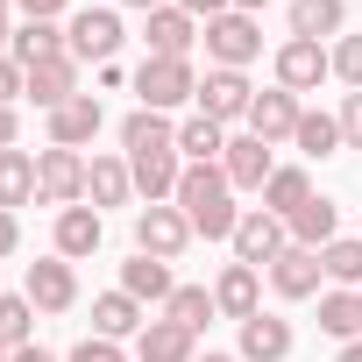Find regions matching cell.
I'll use <instances>...</instances> for the list:
<instances>
[{"instance_id": "6da1fadb", "label": "cell", "mask_w": 362, "mask_h": 362, "mask_svg": "<svg viewBox=\"0 0 362 362\" xmlns=\"http://www.w3.org/2000/svg\"><path fill=\"white\" fill-rule=\"evenodd\" d=\"M170 206L192 221V235H206V242H235L242 206H235V185H228L221 163H185V177H177V199H170Z\"/></svg>"}, {"instance_id": "7a4b0ae2", "label": "cell", "mask_w": 362, "mask_h": 362, "mask_svg": "<svg viewBox=\"0 0 362 362\" xmlns=\"http://www.w3.org/2000/svg\"><path fill=\"white\" fill-rule=\"evenodd\" d=\"M135 100H142L149 114H170V107L199 100V71H192V57H142V71H135Z\"/></svg>"}, {"instance_id": "3957f363", "label": "cell", "mask_w": 362, "mask_h": 362, "mask_svg": "<svg viewBox=\"0 0 362 362\" xmlns=\"http://www.w3.org/2000/svg\"><path fill=\"white\" fill-rule=\"evenodd\" d=\"M199 36H206V57H214L221 71H242V64H256V57H263V29H256V15H242V8L214 15Z\"/></svg>"}, {"instance_id": "277c9868", "label": "cell", "mask_w": 362, "mask_h": 362, "mask_svg": "<svg viewBox=\"0 0 362 362\" xmlns=\"http://www.w3.org/2000/svg\"><path fill=\"white\" fill-rule=\"evenodd\" d=\"M36 199L57 206V214L64 206H86V156L78 149H57V142L36 149Z\"/></svg>"}, {"instance_id": "5b68a950", "label": "cell", "mask_w": 362, "mask_h": 362, "mask_svg": "<svg viewBox=\"0 0 362 362\" xmlns=\"http://www.w3.org/2000/svg\"><path fill=\"white\" fill-rule=\"evenodd\" d=\"M64 36H71V57L78 64H114V50H121V15L114 8H78L71 22H64Z\"/></svg>"}, {"instance_id": "8992f818", "label": "cell", "mask_w": 362, "mask_h": 362, "mask_svg": "<svg viewBox=\"0 0 362 362\" xmlns=\"http://www.w3.org/2000/svg\"><path fill=\"white\" fill-rule=\"evenodd\" d=\"M284 249H291V228H284L277 214L249 206V214L235 221V263H249V270H270V263H277Z\"/></svg>"}, {"instance_id": "52a82bcc", "label": "cell", "mask_w": 362, "mask_h": 362, "mask_svg": "<svg viewBox=\"0 0 362 362\" xmlns=\"http://www.w3.org/2000/svg\"><path fill=\"white\" fill-rule=\"evenodd\" d=\"M185 242H192V221L177 214L170 199L135 214V249H142V256H163V263H177V256H185Z\"/></svg>"}, {"instance_id": "ba28073f", "label": "cell", "mask_w": 362, "mask_h": 362, "mask_svg": "<svg viewBox=\"0 0 362 362\" xmlns=\"http://www.w3.org/2000/svg\"><path fill=\"white\" fill-rule=\"evenodd\" d=\"M327 71H334V50L327 43H305V36H284L277 43V86L284 93H313Z\"/></svg>"}, {"instance_id": "9c48e42d", "label": "cell", "mask_w": 362, "mask_h": 362, "mask_svg": "<svg viewBox=\"0 0 362 362\" xmlns=\"http://www.w3.org/2000/svg\"><path fill=\"white\" fill-rule=\"evenodd\" d=\"M249 107H256V86H249L242 71H221V64H214V71L199 78V114H206V121L228 128V121H249Z\"/></svg>"}, {"instance_id": "30bf717a", "label": "cell", "mask_w": 362, "mask_h": 362, "mask_svg": "<svg viewBox=\"0 0 362 362\" xmlns=\"http://www.w3.org/2000/svg\"><path fill=\"white\" fill-rule=\"evenodd\" d=\"M36 313H71L78 305V270L64 263V256H43V263H29V291H22Z\"/></svg>"}, {"instance_id": "8fae6325", "label": "cell", "mask_w": 362, "mask_h": 362, "mask_svg": "<svg viewBox=\"0 0 362 362\" xmlns=\"http://www.w3.org/2000/svg\"><path fill=\"white\" fill-rule=\"evenodd\" d=\"M221 170H228V185H235V192H263V185H270V170H277V156H270L263 135H228Z\"/></svg>"}, {"instance_id": "7c38bea8", "label": "cell", "mask_w": 362, "mask_h": 362, "mask_svg": "<svg viewBox=\"0 0 362 362\" xmlns=\"http://www.w3.org/2000/svg\"><path fill=\"white\" fill-rule=\"evenodd\" d=\"M298 114H305V107H298V93L270 86V93H256V107H249V135H263V142L277 149V142H291V135H298Z\"/></svg>"}, {"instance_id": "4fadbf2b", "label": "cell", "mask_w": 362, "mask_h": 362, "mask_svg": "<svg viewBox=\"0 0 362 362\" xmlns=\"http://www.w3.org/2000/svg\"><path fill=\"white\" fill-rule=\"evenodd\" d=\"M320 277H327V270H320V249H298V242L270 263V291H277V298H291V305H298V298H313V291H320Z\"/></svg>"}, {"instance_id": "5bb4252c", "label": "cell", "mask_w": 362, "mask_h": 362, "mask_svg": "<svg viewBox=\"0 0 362 362\" xmlns=\"http://www.w3.org/2000/svg\"><path fill=\"white\" fill-rule=\"evenodd\" d=\"M128 170H135V192H142L149 206L177 199V177H185V163H177V149H142V156H128Z\"/></svg>"}, {"instance_id": "9a60e30c", "label": "cell", "mask_w": 362, "mask_h": 362, "mask_svg": "<svg viewBox=\"0 0 362 362\" xmlns=\"http://www.w3.org/2000/svg\"><path fill=\"white\" fill-rule=\"evenodd\" d=\"M149 29H142V43H149V57H192V43H199V22L185 15V8H156V15H142Z\"/></svg>"}, {"instance_id": "2e32d148", "label": "cell", "mask_w": 362, "mask_h": 362, "mask_svg": "<svg viewBox=\"0 0 362 362\" xmlns=\"http://www.w3.org/2000/svg\"><path fill=\"white\" fill-rule=\"evenodd\" d=\"M135 362H199V334H185L177 320H149L135 334Z\"/></svg>"}, {"instance_id": "e0dca14e", "label": "cell", "mask_w": 362, "mask_h": 362, "mask_svg": "<svg viewBox=\"0 0 362 362\" xmlns=\"http://www.w3.org/2000/svg\"><path fill=\"white\" fill-rule=\"evenodd\" d=\"M214 305H221L228 320H256V313H263V277H256L249 263H228V270L214 277Z\"/></svg>"}, {"instance_id": "ac0fdd59", "label": "cell", "mask_w": 362, "mask_h": 362, "mask_svg": "<svg viewBox=\"0 0 362 362\" xmlns=\"http://www.w3.org/2000/svg\"><path fill=\"white\" fill-rule=\"evenodd\" d=\"M29 100L50 114V107H64V100H78V57H43V64H29Z\"/></svg>"}, {"instance_id": "d6986e66", "label": "cell", "mask_w": 362, "mask_h": 362, "mask_svg": "<svg viewBox=\"0 0 362 362\" xmlns=\"http://www.w3.org/2000/svg\"><path fill=\"white\" fill-rule=\"evenodd\" d=\"M100 121H107V114H100V100H93V93H78V100L50 107V142H57V149H78V142H93V135H100Z\"/></svg>"}, {"instance_id": "ffe728a7", "label": "cell", "mask_w": 362, "mask_h": 362, "mask_svg": "<svg viewBox=\"0 0 362 362\" xmlns=\"http://www.w3.org/2000/svg\"><path fill=\"white\" fill-rule=\"evenodd\" d=\"M121 291H128L135 305H163L177 284H170V263H163V256H142V249H135V256L121 263Z\"/></svg>"}, {"instance_id": "44dd1931", "label": "cell", "mask_w": 362, "mask_h": 362, "mask_svg": "<svg viewBox=\"0 0 362 362\" xmlns=\"http://www.w3.org/2000/svg\"><path fill=\"white\" fill-rule=\"evenodd\" d=\"M8 57L29 71V64H43V57H71V36H64L57 22H22V29L8 36Z\"/></svg>"}, {"instance_id": "7402d4cb", "label": "cell", "mask_w": 362, "mask_h": 362, "mask_svg": "<svg viewBox=\"0 0 362 362\" xmlns=\"http://www.w3.org/2000/svg\"><path fill=\"white\" fill-rule=\"evenodd\" d=\"M284 355H291V320H277V313L242 320V362H284Z\"/></svg>"}, {"instance_id": "603a6c76", "label": "cell", "mask_w": 362, "mask_h": 362, "mask_svg": "<svg viewBox=\"0 0 362 362\" xmlns=\"http://www.w3.org/2000/svg\"><path fill=\"white\" fill-rule=\"evenodd\" d=\"M128 192H135L128 156H93V163H86V199H93V206H128Z\"/></svg>"}, {"instance_id": "cb8c5ba5", "label": "cell", "mask_w": 362, "mask_h": 362, "mask_svg": "<svg viewBox=\"0 0 362 362\" xmlns=\"http://www.w3.org/2000/svg\"><path fill=\"white\" fill-rule=\"evenodd\" d=\"M100 235H107V228H100V206H64V214H57V256H64V263L93 256Z\"/></svg>"}, {"instance_id": "d4e9b609", "label": "cell", "mask_w": 362, "mask_h": 362, "mask_svg": "<svg viewBox=\"0 0 362 362\" xmlns=\"http://www.w3.org/2000/svg\"><path fill=\"white\" fill-rule=\"evenodd\" d=\"M348 29V0H291V36L305 43H327Z\"/></svg>"}, {"instance_id": "484cf974", "label": "cell", "mask_w": 362, "mask_h": 362, "mask_svg": "<svg viewBox=\"0 0 362 362\" xmlns=\"http://www.w3.org/2000/svg\"><path fill=\"white\" fill-rule=\"evenodd\" d=\"M305 199H313V177H305V163H277V170H270V185H263V214L291 221Z\"/></svg>"}, {"instance_id": "4316f807", "label": "cell", "mask_w": 362, "mask_h": 362, "mask_svg": "<svg viewBox=\"0 0 362 362\" xmlns=\"http://www.w3.org/2000/svg\"><path fill=\"white\" fill-rule=\"evenodd\" d=\"M284 228H291V242H298V249H327V242H334V228H341V214H334V199H320V192H313Z\"/></svg>"}, {"instance_id": "83f0119b", "label": "cell", "mask_w": 362, "mask_h": 362, "mask_svg": "<svg viewBox=\"0 0 362 362\" xmlns=\"http://www.w3.org/2000/svg\"><path fill=\"white\" fill-rule=\"evenodd\" d=\"M93 334H100V341H128V334H142V305H135L128 291L93 298Z\"/></svg>"}, {"instance_id": "f1b7e54d", "label": "cell", "mask_w": 362, "mask_h": 362, "mask_svg": "<svg viewBox=\"0 0 362 362\" xmlns=\"http://www.w3.org/2000/svg\"><path fill=\"white\" fill-rule=\"evenodd\" d=\"M177 156H185V163H221L228 156V128L206 121V114H192L185 128H177Z\"/></svg>"}, {"instance_id": "f546056e", "label": "cell", "mask_w": 362, "mask_h": 362, "mask_svg": "<svg viewBox=\"0 0 362 362\" xmlns=\"http://www.w3.org/2000/svg\"><path fill=\"white\" fill-rule=\"evenodd\" d=\"M36 199V156L29 149H0V206H29Z\"/></svg>"}, {"instance_id": "4dcf8cb0", "label": "cell", "mask_w": 362, "mask_h": 362, "mask_svg": "<svg viewBox=\"0 0 362 362\" xmlns=\"http://www.w3.org/2000/svg\"><path fill=\"white\" fill-rule=\"evenodd\" d=\"M121 149H128V156H142V149H177V128H170L163 114L135 107V114L121 121Z\"/></svg>"}, {"instance_id": "1f68e13d", "label": "cell", "mask_w": 362, "mask_h": 362, "mask_svg": "<svg viewBox=\"0 0 362 362\" xmlns=\"http://www.w3.org/2000/svg\"><path fill=\"white\" fill-rule=\"evenodd\" d=\"M221 305H214V291L206 284H177L170 298H163V320H177L185 334H206V320H214Z\"/></svg>"}, {"instance_id": "d6a6232c", "label": "cell", "mask_w": 362, "mask_h": 362, "mask_svg": "<svg viewBox=\"0 0 362 362\" xmlns=\"http://www.w3.org/2000/svg\"><path fill=\"white\" fill-rule=\"evenodd\" d=\"M320 327H327L334 341H362V298H355V291H327V298H320Z\"/></svg>"}, {"instance_id": "836d02e7", "label": "cell", "mask_w": 362, "mask_h": 362, "mask_svg": "<svg viewBox=\"0 0 362 362\" xmlns=\"http://www.w3.org/2000/svg\"><path fill=\"white\" fill-rule=\"evenodd\" d=\"M320 270H327L341 291H362V235H355V242H341V235H334V242L320 249Z\"/></svg>"}, {"instance_id": "e575fe53", "label": "cell", "mask_w": 362, "mask_h": 362, "mask_svg": "<svg viewBox=\"0 0 362 362\" xmlns=\"http://www.w3.org/2000/svg\"><path fill=\"white\" fill-rule=\"evenodd\" d=\"M305 156H334L341 149V121L334 114H298V135H291Z\"/></svg>"}, {"instance_id": "d590c367", "label": "cell", "mask_w": 362, "mask_h": 362, "mask_svg": "<svg viewBox=\"0 0 362 362\" xmlns=\"http://www.w3.org/2000/svg\"><path fill=\"white\" fill-rule=\"evenodd\" d=\"M29 327H36V305H29V298H0V341H8V348H29Z\"/></svg>"}, {"instance_id": "8d00e7d4", "label": "cell", "mask_w": 362, "mask_h": 362, "mask_svg": "<svg viewBox=\"0 0 362 362\" xmlns=\"http://www.w3.org/2000/svg\"><path fill=\"white\" fill-rule=\"evenodd\" d=\"M334 78H348V86L362 93V36H341V43H334Z\"/></svg>"}, {"instance_id": "74e56055", "label": "cell", "mask_w": 362, "mask_h": 362, "mask_svg": "<svg viewBox=\"0 0 362 362\" xmlns=\"http://www.w3.org/2000/svg\"><path fill=\"white\" fill-rule=\"evenodd\" d=\"M334 121H341V142H348V149H362V93H348Z\"/></svg>"}, {"instance_id": "f35d334b", "label": "cell", "mask_w": 362, "mask_h": 362, "mask_svg": "<svg viewBox=\"0 0 362 362\" xmlns=\"http://www.w3.org/2000/svg\"><path fill=\"white\" fill-rule=\"evenodd\" d=\"M22 93H29V71H22L15 57H0V107H15Z\"/></svg>"}, {"instance_id": "ab89813d", "label": "cell", "mask_w": 362, "mask_h": 362, "mask_svg": "<svg viewBox=\"0 0 362 362\" xmlns=\"http://www.w3.org/2000/svg\"><path fill=\"white\" fill-rule=\"evenodd\" d=\"M71 362H128V355H121L114 341H100V334H86V341L71 348Z\"/></svg>"}, {"instance_id": "60d3db41", "label": "cell", "mask_w": 362, "mask_h": 362, "mask_svg": "<svg viewBox=\"0 0 362 362\" xmlns=\"http://www.w3.org/2000/svg\"><path fill=\"white\" fill-rule=\"evenodd\" d=\"M15 8H22V22H57L71 0H15Z\"/></svg>"}, {"instance_id": "b9f144b4", "label": "cell", "mask_w": 362, "mask_h": 362, "mask_svg": "<svg viewBox=\"0 0 362 362\" xmlns=\"http://www.w3.org/2000/svg\"><path fill=\"white\" fill-rule=\"evenodd\" d=\"M177 8H185L192 22H214V15H228V8H235V0H177Z\"/></svg>"}, {"instance_id": "7bdbcfd3", "label": "cell", "mask_w": 362, "mask_h": 362, "mask_svg": "<svg viewBox=\"0 0 362 362\" xmlns=\"http://www.w3.org/2000/svg\"><path fill=\"white\" fill-rule=\"evenodd\" d=\"M15 249H22V221L0 206V256H15Z\"/></svg>"}, {"instance_id": "ee69618b", "label": "cell", "mask_w": 362, "mask_h": 362, "mask_svg": "<svg viewBox=\"0 0 362 362\" xmlns=\"http://www.w3.org/2000/svg\"><path fill=\"white\" fill-rule=\"evenodd\" d=\"M0 149H15V107H0Z\"/></svg>"}, {"instance_id": "f6af8a7d", "label": "cell", "mask_w": 362, "mask_h": 362, "mask_svg": "<svg viewBox=\"0 0 362 362\" xmlns=\"http://www.w3.org/2000/svg\"><path fill=\"white\" fill-rule=\"evenodd\" d=\"M15 362H57V355H50V348H36V341H29V348H15Z\"/></svg>"}, {"instance_id": "bcb514c9", "label": "cell", "mask_w": 362, "mask_h": 362, "mask_svg": "<svg viewBox=\"0 0 362 362\" xmlns=\"http://www.w3.org/2000/svg\"><path fill=\"white\" fill-rule=\"evenodd\" d=\"M128 8L135 15H156V8H177V0H128Z\"/></svg>"}, {"instance_id": "7dc6e473", "label": "cell", "mask_w": 362, "mask_h": 362, "mask_svg": "<svg viewBox=\"0 0 362 362\" xmlns=\"http://www.w3.org/2000/svg\"><path fill=\"white\" fill-rule=\"evenodd\" d=\"M334 362H362V341H341V355Z\"/></svg>"}, {"instance_id": "c3c4849f", "label": "cell", "mask_w": 362, "mask_h": 362, "mask_svg": "<svg viewBox=\"0 0 362 362\" xmlns=\"http://www.w3.org/2000/svg\"><path fill=\"white\" fill-rule=\"evenodd\" d=\"M8 36H15V29H8V15H0V57H8Z\"/></svg>"}, {"instance_id": "681fc988", "label": "cell", "mask_w": 362, "mask_h": 362, "mask_svg": "<svg viewBox=\"0 0 362 362\" xmlns=\"http://www.w3.org/2000/svg\"><path fill=\"white\" fill-rule=\"evenodd\" d=\"M235 8H242V15H256V8H270V0H235Z\"/></svg>"}, {"instance_id": "f907efd6", "label": "cell", "mask_w": 362, "mask_h": 362, "mask_svg": "<svg viewBox=\"0 0 362 362\" xmlns=\"http://www.w3.org/2000/svg\"><path fill=\"white\" fill-rule=\"evenodd\" d=\"M199 362H242V355H214V348H206V355H199Z\"/></svg>"}, {"instance_id": "816d5d0a", "label": "cell", "mask_w": 362, "mask_h": 362, "mask_svg": "<svg viewBox=\"0 0 362 362\" xmlns=\"http://www.w3.org/2000/svg\"><path fill=\"white\" fill-rule=\"evenodd\" d=\"M0 362H15V348H8V341H0Z\"/></svg>"}, {"instance_id": "f5cc1de1", "label": "cell", "mask_w": 362, "mask_h": 362, "mask_svg": "<svg viewBox=\"0 0 362 362\" xmlns=\"http://www.w3.org/2000/svg\"><path fill=\"white\" fill-rule=\"evenodd\" d=\"M8 8H15V0H0V15H8Z\"/></svg>"}, {"instance_id": "db71d44e", "label": "cell", "mask_w": 362, "mask_h": 362, "mask_svg": "<svg viewBox=\"0 0 362 362\" xmlns=\"http://www.w3.org/2000/svg\"><path fill=\"white\" fill-rule=\"evenodd\" d=\"M355 298H362V291H355Z\"/></svg>"}]
</instances>
